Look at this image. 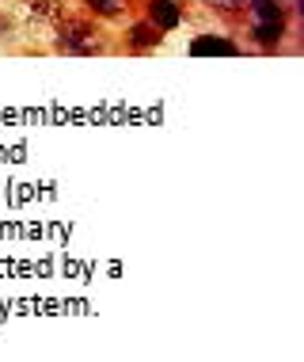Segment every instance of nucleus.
<instances>
[{
	"mask_svg": "<svg viewBox=\"0 0 304 362\" xmlns=\"http://www.w3.org/2000/svg\"><path fill=\"white\" fill-rule=\"evenodd\" d=\"M248 16H251V42L262 50H278L281 38L289 35V12L286 0H248Z\"/></svg>",
	"mask_w": 304,
	"mask_h": 362,
	"instance_id": "nucleus-1",
	"label": "nucleus"
},
{
	"mask_svg": "<svg viewBox=\"0 0 304 362\" xmlns=\"http://www.w3.org/2000/svg\"><path fill=\"white\" fill-rule=\"evenodd\" d=\"M160 38H164V31H156L149 19H141V23H133L130 31H126V46L137 54H145V50H152V46H160Z\"/></svg>",
	"mask_w": 304,
	"mask_h": 362,
	"instance_id": "nucleus-5",
	"label": "nucleus"
},
{
	"mask_svg": "<svg viewBox=\"0 0 304 362\" xmlns=\"http://www.w3.org/2000/svg\"><path fill=\"white\" fill-rule=\"evenodd\" d=\"M87 4V12H95V16H118L130 0H84Z\"/></svg>",
	"mask_w": 304,
	"mask_h": 362,
	"instance_id": "nucleus-6",
	"label": "nucleus"
},
{
	"mask_svg": "<svg viewBox=\"0 0 304 362\" xmlns=\"http://www.w3.org/2000/svg\"><path fill=\"white\" fill-rule=\"evenodd\" d=\"M190 54L194 57H217V54H240V46L232 42V38H224V35H198L190 42Z\"/></svg>",
	"mask_w": 304,
	"mask_h": 362,
	"instance_id": "nucleus-4",
	"label": "nucleus"
},
{
	"mask_svg": "<svg viewBox=\"0 0 304 362\" xmlns=\"http://www.w3.org/2000/svg\"><path fill=\"white\" fill-rule=\"evenodd\" d=\"M31 8H38L42 16H50V19H61V0H31Z\"/></svg>",
	"mask_w": 304,
	"mask_h": 362,
	"instance_id": "nucleus-7",
	"label": "nucleus"
},
{
	"mask_svg": "<svg viewBox=\"0 0 304 362\" xmlns=\"http://www.w3.org/2000/svg\"><path fill=\"white\" fill-rule=\"evenodd\" d=\"M57 50L61 54H99V31H95L92 19H61L57 27Z\"/></svg>",
	"mask_w": 304,
	"mask_h": 362,
	"instance_id": "nucleus-2",
	"label": "nucleus"
},
{
	"mask_svg": "<svg viewBox=\"0 0 304 362\" xmlns=\"http://www.w3.org/2000/svg\"><path fill=\"white\" fill-rule=\"evenodd\" d=\"M145 12H149L145 19H149L156 31H164V35L175 31V27L183 23V8L175 4V0H149V4H145Z\"/></svg>",
	"mask_w": 304,
	"mask_h": 362,
	"instance_id": "nucleus-3",
	"label": "nucleus"
},
{
	"mask_svg": "<svg viewBox=\"0 0 304 362\" xmlns=\"http://www.w3.org/2000/svg\"><path fill=\"white\" fill-rule=\"evenodd\" d=\"M205 4L217 12H240V8H248V0H205Z\"/></svg>",
	"mask_w": 304,
	"mask_h": 362,
	"instance_id": "nucleus-8",
	"label": "nucleus"
}]
</instances>
